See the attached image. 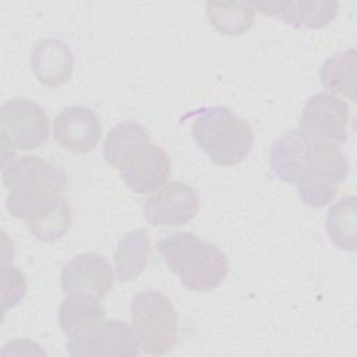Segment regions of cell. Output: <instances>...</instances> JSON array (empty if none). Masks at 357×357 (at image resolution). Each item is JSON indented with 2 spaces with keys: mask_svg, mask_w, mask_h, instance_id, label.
I'll use <instances>...</instances> for the list:
<instances>
[{
  "mask_svg": "<svg viewBox=\"0 0 357 357\" xmlns=\"http://www.w3.org/2000/svg\"><path fill=\"white\" fill-rule=\"evenodd\" d=\"M26 293L25 276L3 257V311L15 307Z\"/></svg>",
  "mask_w": 357,
  "mask_h": 357,
  "instance_id": "7402d4cb",
  "label": "cell"
},
{
  "mask_svg": "<svg viewBox=\"0 0 357 357\" xmlns=\"http://www.w3.org/2000/svg\"><path fill=\"white\" fill-rule=\"evenodd\" d=\"M326 231L337 248L343 251L356 250L357 218L354 195H347L331 206L326 216Z\"/></svg>",
  "mask_w": 357,
  "mask_h": 357,
  "instance_id": "d6986e66",
  "label": "cell"
},
{
  "mask_svg": "<svg viewBox=\"0 0 357 357\" xmlns=\"http://www.w3.org/2000/svg\"><path fill=\"white\" fill-rule=\"evenodd\" d=\"M31 68L40 84L50 88L61 86L73 74V52L70 46L60 39H42L32 50Z\"/></svg>",
  "mask_w": 357,
  "mask_h": 357,
  "instance_id": "5bb4252c",
  "label": "cell"
},
{
  "mask_svg": "<svg viewBox=\"0 0 357 357\" xmlns=\"http://www.w3.org/2000/svg\"><path fill=\"white\" fill-rule=\"evenodd\" d=\"M151 139L149 131L137 121H124L113 127L106 135L103 144V158L105 160L117 167L123 156L130 152L139 142Z\"/></svg>",
  "mask_w": 357,
  "mask_h": 357,
  "instance_id": "44dd1931",
  "label": "cell"
},
{
  "mask_svg": "<svg viewBox=\"0 0 357 357\" xmlns=\"http://www.w3.org/2000/svg\"><path fill=\"white\" fill-rule=\"evenodd\" d=\"M49 138V116L42 106L28 98L6 100L0 109V142L3 160L15 151L42 146Z\"/></svg>",
  "mask_w": 357,
  "mask_h": 357,
  "instance_id": "8992f818",
  "label": "cell"
},
{
  "mask_svg": "<svg viewBox=\"0 0 357 357\" xmlns=\"http://www.w3.org/2000/svg\"><path fill=\"white\" fill-rule=\"evenodd\" d=\"M73 223V209L64 197L26 219L32 236L40 241H57L67 234Z\"/></svg>",
  "mask_w": 357,
  "mask_h": 357,
  "instance_id": "ac0fdd59",
  "label": "cell"
},
{
  "mask_svg": "<svg viewBox=\"0 0 357 357\" xmlns=\"http://www.w3.org/2000/svg\"><path fill=\"white\" fill-rule=\"evenodd\" d=\"M191 135L215 165L225 167L243 162L254 145L250 124L225 106H205L197 110Z\"/></svg>",
  "mask_w": 357,
  "mask_h": 357,
  "instance_id": "277c9868",
  "label": "cell"
},
{
  "mask_svg": "<svg viewBox=\"0 0 357 357\" xmlns=\"http://www.w3.org/2000/svg\"><path fill=\"white\" fill-rule=\"evenodd\" d=\"M130 315L139 350L166 354L177 343V311L167 296L158 290L137 293L130 303Z\"/></svg>",
  "mask_w": 357,
  "mask_h": 357,
  "instance_id": "5b68a950",
  "label": "cell"
},
{
  "mask_svg": "<svg viewBox=\"0 0 357 357\" xmlns=\"http://www.w3.org/2000/svg\"><path fill=\"white\" fill-rule=\"evenodd\" d=\"M53 137L64 149L74 153H88L100 141L102 124L89 107L68 106L56 116Z\"/></svg>",
  "mask_w": 357,
  "mask_h": 357,
  "instance_id": "7c38bea8",
  "label": "cell"
},
{
  "mask_svg": "<svg viewBox=\"0 0 357 357\" xmlns=\"http://www.w3.org/2000/svg\"><path fill=\"white\" fill-rule=\"evenodd\" d=\"M206 15L211 25L223 35H241L248 31L255 18L251 3H208Z\"/></svg>",
  "mask_w": 357,
  "mask_h": 357,
  "instance_id": "ffe728a7",
  "label": "cell"
},
{
  "mask_svg": "<svg viewBox=\"0 0 357 357\" xmlns=\"http://www.w3.org/2000/svg\"><path fill=\"white\" fill-rule=\"evenodd\" d=\"M354 49L336 53L329 57L319 70L321 84L325 89L333 93L343 95L350 100H356V57Z\"/></svg>",
  "mask_w": 357,
  "mask_h": 357,
  "instance_id": "e0dca14e",
  "label": "cell"
},
{
  "mask_svg": "<svg viewBox=\"0 0 357 357\" xmlns=\"http://www.w3.org/2000/svg\"><path fill=\"white\" fill-rule=\"evenodd\" d=\"M66 349L73 357L137 356L141 351L134 328L120 319H102L70 336Z\"/></svg>",
  "mask_w": 357,
  "mask_h": 357,
  "instance_id": "52a82bcc",
  "label": "cell"
},
{
  "mask_svg": "<svg viewBox=\"0 0 357 357\" xmlns=\"http://www.w3.org/2000/svg\"><path fill=\"white\" fill-rule=\"evenodd\" d=\"M349 121L350 109L343 99L318 92L307 100L297 131L311 139L340 145L349 138Z\"/></svg>",
  "mask_w": 357,
  "mask_h": 357,
  "instance_id": "ba28073f",
  "label": "cell"
},
{
  "mask_svg": "<svg viewBox=\"0 0 357 357\" xmlns=\"http://www.w3.org/2000/svg\"><path fill=\"white\" fill-rule=\"evenodd\" d=\"M259 13L283 21L284 24L321 29L329 25L339 13V4L332 0L317 1H250Z\"/></svg>",
  "mask_w": 357,
  "mask_h": 357,
  "instance_id": "4fadbf2b",
  "label": "cell"
},
{
  "mask_svg": "<svg viewBox=\"0 0 357 357\" xmlns=\"http://www.w3.org/2000/svg\"><path fill=\"white\" fill-rule=\"evenodd\" d=\"M199 199L194 188L181 181H170L145 199L144 215L152 226L177 227L195 218Z\"/></svg>",
  "mask_w": 357,
  "mask_h": 357,
  "instance_id": "30bf717a",
  "label": "cell"
},
{
  "mask_svg": "<svg viewBox=\"0 0 357 357\" xmlns=\"http://www.w3.org/2000/svg\"><path fill=\"white\" fill-rule=\"evenodd\" d=\"M152 245L149 233L137 229L127 233L117 244L114 251V269L120 282L137 279L148 265Z\"/></svg>",
  "mask_w": 357,
  "mask_h": 357,
  "instance_id": "9a60e30c",
  "label": "cell"
},
{
  "mask_svg": "<svg viewBox=\"0 0 357 357\" xmlns=\"http://www.w3.org/2000/svg\"><path fill=\"white\" fill-rule=\"evenodd\" d=\"M271 169L279 180L297 187L304 204L321 208L336 197L349 162L339 144L311 139L294 130L272 144Z\"/></svg>",
  "mask_w": 357,
  "mask_h": 357,
  "instance_id": "6da1fadb",
  "label": "cell"
},
{
  "mask_svg": "<svg viewBox=\"0 0 357 357\" xmlns=\"http://www.w3.org/2000/svg\"><path fill=\"white\" fill-rule=\"evenodd\" d=\"M105 307L95 296L86 293H70L59 308V324L70 337L93 324L105 319Z\"/></svg>",
  "mask_w": 357,
  "mask_h": 357,
  "instance_id": "2e32d148",
  "label": "cell"
},
{
  "mask_svg": "<svg viewBox=\"0 0 357 357\" xmlns=\"http://www.w3.org/2000/svg\"><path fill=\"white\" fill-rule=\"evenodd\" d=\"M1 177L8 212L25 220L63 197L67 184L61 166L32 155L4 159Z\"/></svg>",
  "mask_w": 357,
  "mask_h": 357,
  "instance_id": "7a4b0ae2",
  "label": "cell"
},
{
  "mask_svg": "<svg viewBox=\"0 0 357 357\" xmlns=\"http://www.w3.org/2000/svg\"><path fill=\"white\" fill-rule=\"evenodd\" d=\"M116 169L131 191L146 194L166 183L170 176V159L163 148L148 139L127 152Z\"/></svg>",
  "mask_w": 357,
  "mask_h": 357,
  "instance_id": "9c48e42d",
  "label": "cell"
},
{
  "mask_svg": "<svg viewBox=\"0 0 357 357\" xmlns=\"http://www.w3.org/2000/svg\"><path fill=\"white\" fill-rule=\"evenodd\" d=\"M158 250L169 269L191 291H212L229 273L226 254L194 233L178 231L167 236L158 243Z\"/></svg>",
  "mask_w": 357,
  "mask_h": 357,
  "instance_id": "3957f363",
  "label": "cell"
},
{
  "mask_svg": "<svg viewBox=\"0 0 357 357\" xmlns=\"http://www.w3.org/2000/svg\"><path fill=\"white\" fill-rule=\"evenodd\" d=\"M114 283L109 261L96 252H84L68 261L60 275L64 293H86L96 298L109 294Z\"/></svg>",
  "mask_w": 357,
  "mask_h": 357,
  "instance_id": "8fae6325",
  "label": "cell"
}]
</instances>
